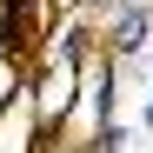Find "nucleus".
Returning a JSON list of instances; mask_svg holds the SVG:
<instances>
[{
  "label": "nucleus",
  "mask_w": 153,
  "mask_h": 153,
  "mask_svg": "<svg viewBox=\"0 0 153 153\" xmlns=\"http://www.w3.org/2000/svg\"><path fill=\"white\" fill-rule=\"evenodd\" d=\"M140 40H146V7H126V13L113 20V47H120V53H133Z\"/></svg>",
  "instance_id": "obj_1"
}]
</instances>
